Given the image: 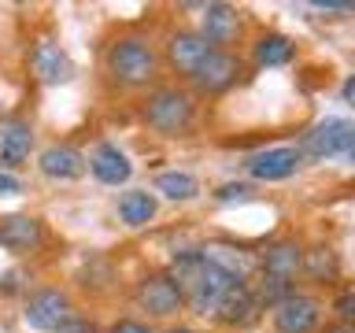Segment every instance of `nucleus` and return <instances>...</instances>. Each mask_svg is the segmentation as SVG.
Listing matches in <instances>:
<instances>
[{
	"label": "nucleus",
	"mask_w": 355,
	"mask_h": 333,
	"mask_svg": "<svg viewBox=\"0 0 355 333\" xmlns=\"http://www.w3.org/2000/svg\"><path fill=\"white\" fill-rule=\"evenodd\" d=\"M171 282L178 285V293L196 315H215V307L222 304V296L230 293L237 282L233 274H226L218 263H211L204 252H182L171 263Z\"/></svg>",
	"instance_id": "1"
},
{
	"label": "nucleus",
	"mask_w": 355,
	"mask_h": 333,
	"mask_svg": "<svg viewBox=\"0 0 355 333\" xmlns=\"http://www.w3.org/2000/svg\"><path fill=\"white\" fill-rule=\"evenodd\" d=\"M104 67H107L111 82H119L126 89H141L155 78L159 56H155L152 41H144V37H119L107 44Z\"/></svg>",
	"instance_id": "2"
},
{
	"label": "nucleus",
	"mask_w": 355,
	"mask_h": 333,
	"mask_svg": "<svg viewBox=\"0 0 355 333\" xmlns=\"http://www.w3.org/2000/svg\"><path fill=\"white\" fill-rule=\"evenodd\" d=\"M196 119V100L193 93H185V89H155V93L144 100V122L163 133V137H178V133H185L193 126Z\"/></svg>",
	"instance_id": "3"
},
{
	"label": "nucleus",
	"mask_w": 355,
	"mask_h": 333,
	"mask_svg": "<svg viewBox=\"0 0 355 333\" xmlns=\"http://www.w3.org/2000/svg\"><path fill=\"white\" fill-rule=\"evenodd\" d=\"M352 148H355V122L348 119H322L300 141V155H311V160H333V155Z\"/></svg>",
	"instance_id": "4"
},
{
	"label": "nucleus",
	"mask_w": 355,
	"mask_h": 333,
	"mask_svg": "<svg viewBox=\"0 0 355 333\" xmlns=\"http://www.w3.org/2000/svg\"><path fill=\"white\" fill-rule=\"evenodd\" d=\"M133 300H137L141 311H148L152 318H174L178 311L185 307L178 285L171 282V274H144L137 289H133Z\"/></svg>",
	"instance_id": "5"
},
{
	"label": "nucleus",
	"mask_w": 355,
	"mask_h": 333,
	"mask_svg": "<svg viewBox=\"0 0 355 333\" xmlns=\"http://www.w3.org/2000/svg\"><path fill=\"white\" fill-rule=\"evenodd\" d=\"M237 78H241V60H237L230 49H226V52L215 49V52H211L207 60L193 71V78H189V82H193L200 93H226V89L237 85Z\"/></svg>",
	"instance_id": "6"
},
{
	"label": "nucleus",
	"mask_w": 355,
	"mask_h": 333,
	"mask_svg": "<svg viewBox=\"0 0 355 333\" xmlns=\"http://www.w3.org/2000/svg\"><path fill=\"white\" fill-rule=\"evenodd\" d=\"M71 315H74L71 296L60 293V289H41V293H33L30 304H26V322L41 333H55Z\"/></svg>",
	"instance_id": "7"
},
{
	"label": "nucleus",
	"mask_w": 355,
	"mask_h": 333,
	"mask_svg": "<svg viewBox=\"0 0 355 333\" xmlns=\"http://www.w3.org/2000/svg\"><path fill=\"white\" fill-rule=\"evenodd\" d=\"M318 318H322V304L315 296H304V293L285 296L274 307V330L277 333H311L318 326Z\"/></svg>",
	"instance_id": "8"
},
{
	"label": "nucleus",
	"mask_w": 355,
	"mask_h": 333,
	"mask_svg": "<svg viewBox=\"0 0 355 333\" xmlns=\"http://www.w3.org/2000/svg\"><path fill=\"white\" fill-rule=\"evenodd\" d=\"M200 37H204L211 49L226 52V44H237V37H241V11L233 4H204Z\"/></svg>",
	"instance_id": "9"
},
{
	"label": "nucleus",
	"mask_w": 355,
	"mask_h": 333,
	"mask_svg": "<svg viewBox=\"0 0 355 333\" xmlns=\"http://www.w3.org/2000/svg\"><path fill=\"white\" fill-rule=\"evenodd\" d=\"M211 52L215 49H211L196 30H178V33H171V41H166V63L185 78H193V71L207 60Z\"/></svg>",
	"instance_id": "10"
},
{
	"label": "nucleus",
	"mask_w": 355,
	"mask_h": 333,
	"mask_svg": "<svg viewBox=\"0 0 355 333\" xmlns=\"http://www.w3.org/2000/svg\"><path fill=\"white\" fill-rule=\"evenodd\" d=\"M259 300H255V293L248 285H233L226 296H222V304L215 307V322L226 330H244L252 326L255 318H259Z\"/></svg>",
	"instance_id": "11"
},
{
	"label": "nucleus",
	"mask_w": 355,
	"mask_h": 333,
	"mask_svg": "<svg viewBox=\"0 0 355 333\" xmlns=\"http://www.w3.org/2000/svg\"><path fill=\"white\" fill-rule=\"evenodd\" d=\"M300 163H304V155L300 148H266L259 155H252L248 160V174L259 178V182H285V178H293L300 171Z\"/></svg>",
	"instance_id": "12"
},
{
	"label": "nucleus",
	"mask_w": 355,
	"mask_h": 333,
	"mask_svg": "<svg viewBox=\"0 0 355 333\" xmlns=\"http://www.w3.org/2000/svg\"><path fill=\"white\" fill-rule=\"evenodd\" d=\"M37 166L44 178H52V182H74V178L85 174L89 160L78 148H71V144H49L41 155H37Z\"/></svg>",
	"instance_id": "13"
},
{
	"label": "nucleus",
	"mask_w": 355,
	"mask_h": 333,
	"mask_svg": "<svg viewBox=\"0 0 355 333\" xmlns=\"http://www.w3.org/2000/svg\"><path fill=\"white\" fill-rule=\"evenodd\" d=\"M263 278H277V282H293L304 271V248L296 241H274L270 248L259 255Z\"/></svg>",
	"instance_id": "14"
},
{
	"label": "nucleus",
	"mask_w": 355,
	"mask_h": 333,
	"mask_svg": "<svg viewBox=\"0 0 355 333\" xmlns=\"http://www.w3.org/2000/svg\"><path fill=\"white\" fill-rule=\"evenodd\" d=\"M41 241H44L41 219H30V215L0 219V244L8 252H33V248H41Z\"/></svg>",
	"instance_id": "15"
},
{
	"label": "nucleus",
	"mask_w": 355,
	"mask_h": 333,
	"mask_svg": "<svg viewBox=\"0 0 355 333\" xmlns=\"http://www.w3.org/2000/svg\"><path fill=\"white\" fill-rule=\"evenodd\" d=\"M89 171H93L96 182H104V185H122V182H130V174H133V163L126 160V152L119 148V144H96V152L89 155Z\"/></svg>",
	"instance_id": "16"
},
{
	"label": "nucleus",
	"mask_w": 355,
	"mask_h": 333,
	"mask_svg": "<svg viewBox=\"0 0 355 333\" xmlns=\"http://www.w3.org/2000/svg\"><path fill=\"white\" fill-rule=\"evenodd\" d=\"M30 148H33V130L26 119H8L0 126V163L4 166H22L30 160Z\"/></svg>",
	"instance_id": "17"
},
{
	"label": "nucleus",
	"mask_w": 355,
	"mask_h": 333,
	"mask_svg": "<svg viewBox=\"0 0 355 333\" xmlns=\"http://www.w3.org/2000/svg\"><path fill=\"white\" fill-rule=\"evenodd\" d=\"M33 74H37L44 85H63V82H71L74 67H71V60H67V52L60 44L41 41L37 49H33Z\"/></svg>",
	"instance_id": "18"
},
{
	"label": "nucleus",
	"mask_w": 355,
	"mask_h": 333,
	"mask_svg": "<svg viewBox=\"0 0 355 333\" xmlns=\"http://www.w3.org/2000/svg\"><path fill=\"white\" fill-rule=\"evenodd\" d=\"M119 219L126 222V226H148L155 219V196L148 189H130V193L119 196Z\"/></svg>",
	"instance_id": "19"
},
{
	"label": "nucleus",
	"mask_w": 355,
	"mask_h": 333,
	"mask_svg": "<svg viewBox=\"0 0 355 333\" xmlns=\"http://www.w3.org/2000/svg\"><path fill=\"white\" fill-rule=\"evenodd\" d=\"M155 193H163L166 200H174V204H185V200H196L200 182L189 171H163L155 178Z\"/></svg>",
	"instance_id": "20"
},
{
	"label": "nucleus",
	"mask_w": 355,
	"mask_h": 333,
	"mask_svg": "<svg viewBox=\"0 0 355 333\" xmlns=\"http://www.w3.org/2000/svg\"><path fill=\"white\" fill-rule=\"evenodd\" d=\"M293 56H296V44L288 37H282V33H266L255 44V63L259 67H285Z\"/></svg>",
	"instance_id": "21"
},
{
	"label": "nucleus",
	"mask_w": 355,
	"mask_h": 333,
	"mask_svg": "<svg viewBox=\"0 0 355 333\" xmlns=\"http://www.w3.org/2000/svg\"><path fill=\"white\" fill-rule=\"evenodd\" d=\"M304 271L315 278V282H329V278H337V271H340L337 252L326 248V244H318V248L304 252Z\"/></svg>",
	"instance_id": "22"
},
{
	"label": "nucleus",
	"mask_w": 355,
	"mask_h": 333,
	"mask_svg": "<svg viewBox=\"0 0 355 333\" xmlns=\"http://www.w3.org/2000/svg\"><path fill=\"white\" fill-rule=\"evenodd\" d=\"M55 333H100V330H96V322H89V318H82V315H71Z\"/></svg>",
	"instance_id": "23"
},
{
	"label": "nucleus",
	"mask_w": 355,
	"mask_h": 333,
	"mask_svg": "<svg viewBox=\"0 0 355 333\" xmlns=\"http://www.w3.org/2000/svg\"><path fill=\"white\" fill-rule=\"evenodd\" d=\"M107 333H152V326H144V322H137V318H119Z\"/></svg>",
	"instance_id": "24"
},
{
	"label": "nucleus",
	"mask_w": 355,
	"mask_h": 333,
	"mask_svg": "<svg viewBox=\"0 0 355 333\" xmlns=\"http://www.w3.org/2000/svg\"><path fill=\"white\" fill-rule=\"evenodd\" d=\"M248 193H252L248 185H222V189H218L215 196H218V200H244Z\"/></svg>",
	"instance_id": "25"
},
{
	"label": "nucleus",
	"mask_w": 355,
	"mask_h": 333,
	"mask_svg": "<svg viewBox=\"0 0 355 333\" xmlns=\"http://www.w3.org/2000/svg\"><path fill=\"white\" fill-rule=\"evenodd\" d=\"M318 11H355L352 0H315Z\"/></svg>",
	"instance_id": "26"
},
{
	"label": "nucleus",
	"mask_w": 355,
	"mask_h": 333,
	"mask_svg": "<svg viewBox=\"0 0 355 333\" xmlns=\"http://www.w3.org/2000/svg\"><path fill=\"white\" fill-rule=\"evenodd\" d=\"M11 193H22L19 178H11V174H0V196H11Z\"/></svg>",
	"instance_id": "27"
},
{
	"label": "nucleus",
	"mask_w": 355,
	"mask_h": 333,
	"mask_svg": "<svg viewBox=\"0 0 355 333\" xmlns=\"http://www.w3.org/2000/svg\"><path fill=\"white\" fill-rule=\"evenodd\" d=\"M337 311H340V318H355V293L340 296V300H337Z\"/></svg>",
	"instance_id": "28"
},
{
	"label": "nucleus",
	"mask_w": 355,
	"mask_h": 333,
	"mask_svg": "<svg viewBox=\"0 0 355 333\" xmlns=\"http://www.w3.org/2000/svg\"><path fill=\"white\" fill-rule=\"evenodd\" d=\"M340 96H344V104H352V108H355V74L348 78V82H344V89H340Z\"/></svg>",
	"instance_id": "29"
},
{
	"label": "nucleus",
	"mask_w": 355,
	"mask_h": 333,
	"mask_svg": "<svg viewBox=\"0 0 355 333\" xmlns=\"http://www.w3.org/2000/svg\"><path fill=\"white\" fill-rule=\"evenodd\" d=\"M322 333H355V322H337V326L322 330Z\"/></svg>",
	"instance_id": "30"
},
{
	"label": "nucleus",
	"mask_w": 355,
	"mask_h": 333,
	"mask_svg": "<svg viewBox=\"0 0 355 333\" xmlns=\"http://www.w3.org/2000/svg\"><path fill=\"white\" fill-rule=\"evenodd\" d=\"M166 333H196V330H166Z\"/></svg>",
	"instance_id": "31"
},
{
	"label": "nucleus",
	"mask_w": 355,
	"mask_h": 333,
	"mask_svg": "<svg viewBox=\"0 0 355 333\" xmlns=\"http://www.w3.org/2000/svg\"><path fill=\"white\" fill-rule=\"evenodd\" d=\"M352 160H355V148H352Z\"/></svg>",
	"instance_id": "32"
}]
</instances>
